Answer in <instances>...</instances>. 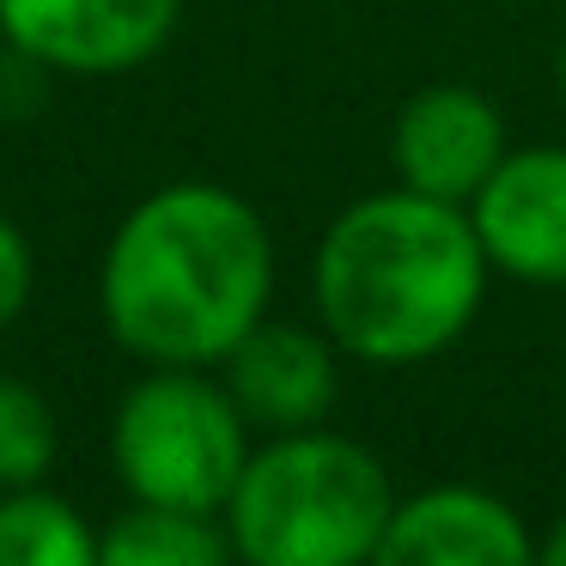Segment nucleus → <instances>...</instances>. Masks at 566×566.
<instances>
[{
  "label": "nucleus",
  "mask_w": 566,
  "mask_h": 566,
  "mask_svg": "<svg viewBox=\"0 0 566 566\" xmlns=\"http://www.w3.org/2000/svg\"><path fill=\"white\" fill-rule=\"evenodd\" d=\"M481 293L488 250L469 208L402 184L347 201L311 256L317 323L366 366H415L444 354L475 323Z\"/></svg>",
  "instance_id": "2"
},
{
  "label": "nucleus",
  "mask_w": 566,
  "mask_h": 566,
  "mask_svg": "<svg viewBox=\"0 0 566 566\" xmlns=\"http://www.w3.org/2000/svg\"><path fill=\"white\" fill-rule=\"evenodd\" d=\"M342 347L329 342V329H305V323L262 317L232 354L220 359V378L232 390V402L244 408V420L256 432H298L323 427L342 396V371H335Z\"/></svg>",
  "instance_id": "8"
},
{
  "label": "nucleus",
  "mask_w": 566,
  "mask_h": 566,
  "mask_svg": "<svg viewBox=\"0 0 566 566\" xmlns=\"http://www.w3.org/2000/svg\"><path fill=\"white\" fill-rule=\"evenodd\" d=\"M184 0H0V43L50 74H135L171 43Z\"/></svg>",
  "instance_id": "5"
},
{
  "label": "nucleus",
  "mask_w": 566,
  "mask_h": 566,
  "mask_svg": "<svg viewBox=\"0 0 566 566\" xmlns=\"http://www.w3.org/2000/svg\"><path fill=\"white\" fill-rule=\"evenodd\" d=\"M250 457V420L213 366H147L111 415V463L128 500L220 517Z\"/></svg>",
  "instance_id": "4"
},
{
  "label": "nucleus",
  "mask_w": 566,
  "mask_h": 566,
  "mask_svg": "<svg viewBox=\"0 0 566 566\" xmlns=\"http://www.w3.org/2000/svg\"><path fill=\"white\" fill-rule=\"evenodd\" d=\"M384 566H530L536 536L505 500L481 488H420L390 505L378 542Z\"/></svg>",
  "instance_id": "9"
},
{
  "label": "nucleus",
  "mask_w": 566,
  "mask_h": 566,
  "mask_svg": "<svg viewBox=\"0 0 566 566\" xmlns=\"http://www.w3.org/2000/svg\"><path fill=\"white\" fill-rule=\"evenodd\" d=\"M560 86H566V38H560Z\"/></svg>",
  "instance_id": "15"
},
{
  "label": "nucleus",
  "mask_w": 566,
  "mask_h": 566,
  "mask_svg": "<svg viewBox=\"0 0 566 566\" xmlns=\"http://www.w3.org/2000/svg\"><path fill=\"white\" fill-rule=\"evenodd\" d=\"M390 505V475L366 444L298 427L250 444L220 517L250 566H359L378 560Z\"/></svg>",
  "instance_id": "3"
},
{
  "label": "nucleus",
  "mask_w": 566,
  "mask_h": 566,
  "mask_svg": "<svg viewBox=\"0 0 566 566\" xmlns=\"http://www.w3.org/2000/svg\"><path fill=\"white\" fill-rule=\"evenodd\" d=\"M98 560L104 566H220L232 560V536H226V517L128 500L98 530Z\"/></svg>",
  "instance_id": "10"
},
{
  "label": "nucleus",
  "mask_w": 566,
  "mask_h": 566,
  "mask_svg": "<svg viewBox=\"0 0 566 566\" xmlns=\"http://www.w3.org/2000/svg\"><path fill=\"white\" fill-rule=\"evenodd\" d=\"M536 560H542V566H566V517H560V524H554L548 536L536 542Z\"/></svg>",
  "instance_id": "14"
},
{
  "label": "nucleus",
  "mask_w": 566,
  "mask_h": 566,
  "mask_svg": "<svg viewBox=\"0 0 566 566\" xmlns=\"http://www.w3.org/2000/svg\"><path fill=\"white\" fill-rule=\"evenodd\" d=\"M488 269L524 286H566V147H517L469 201Z\"/></svg>",
  "instance_id": "6"
},
{
  "label": "nucleus",
  "mask_w": 566,
  "mask_h": 566,
  "mask_svg": "<svg viewBox=\"0 0 566 566\" xmlns=\"http://www.w3.org/2000/svg\"><path fill=\"white\" fill-rule=\"evenodd\" d=\"M505 123L475 86H420L415 98L396 111L390 128V165L396 184L420 189L432 201H457L469 208L475 189L493 177V165L505 159Z\"/></svg>",
  "instance_id": "7"
},
{
  "label": "nucleus",
  "mask_w": 566,
  "mask_h": 566,
  "mask_svg": "<svg viewBox=\"0 0 566 566\" xmlns=\"http://www.w3.org/2000/svg\"><path fill=\"white\" fill-rule=\"evenodd\" d=\"M31 293H38V256H31V238L19 232L13 213H0V329H13L25 317Z\"/></svg>",
  "instance_id": "13"
},
{
  "label": "nucleus",
  "mask_w": 566,
  "mask_h": 566,
  "mask_svg": "<svg viewBox=\"0 0 566 566\" xmlns=\"http://www.w3.org/2000/svg\"><path fill=\"white\" fill-rule=\"evenodd\" d=\"M55 451H62V420L55 402L25 378L0 371V488H31L50 481Z\"/></svg>",
  "instance_id": "12"
},
{
  "label": "nucleus",
  "mask_w": 566,
  "mask_h": 566,
  "mask_svg": "<svg viewBox=\"0 0 566 566\" xmlns=\"http://www.w3.org/2000/svg\"><path fill=\"white\" fill-rule=\"evenodd\" d=\"M274 298V238L238 189L177 177L116 220L98 317L140 366H220Z\"/></svg>",
  "instance_id": "1"
},
{
  "label": "nucleus",
  "mask_w": 566,
  "mask_h": 566,
  "mask_svg": "<svg viewBox=\"0 0 566 566\" xmlns=\"http://www.w3.org/2000/svg\"><path fill=\"white\" fill-rule=\"evenodd\" d=\"M98 560V530L86 524L74 500L31 481V488H0V566H92Z\"/></svg>",
  "instance_id": "11"
}]
</instances>
